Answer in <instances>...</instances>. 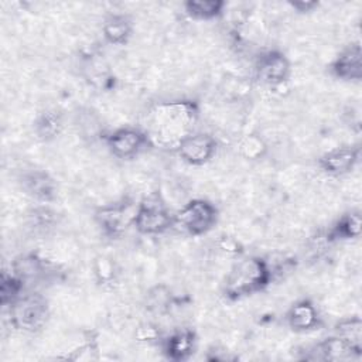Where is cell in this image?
Listing matches in <instances>:
<instances>
[{
	"instance_id": "cell-1",
	"label": "cell",
	"mask_w": 362,
	"mask_h": 362,
	"mask_svg": "<svg viewBox=\"0 0 362 362\" xmlns=\"http://www.w3.org/2000/svg\"><path fill=\"white\" fill-rule=\"evenodd\" d=\"M198 116L199 109L194 100L161 102L148 110L143 130L151 147L175 148L184 137L194 133Z\"/></svg>"
},
{
	"instance_id": "cell-2",
	"label": "cell",
	"mask_w": 362,
	"mask_h": 362,
	"mask_svg": "<svg viewBox=\"0 0 362 362\" xmlns=\"http://www.w3.org/2000/svg\"><path fill=\"white\" fill-rule=\"evenodd\" d=\"M273 280L269 262L259 256H249L238 260L222 284L223 296L230 301H238L264 290Z\"/></svg>"
},
{
	"instance_id": "cell-3",
	"label": "cell",
	"mask_w": 362,
	"mask_h": 362,
	"mask_svg": "<svg viewBox=\"0 0 362 362\" xmlns=\"http://www.w3.org/2000/svg\"><path fill=\"white\" fill-rule=\"evenodd\" d=\"M10 325L24 334L41 331L49 318V303L38 291H24L11 305L7 307Z\"/></svg>"
},
{
	"instance_id": "cell-4",
	"label": "cell",
	"mask_w": 362,
	"mask_h": 362,
	"mask_svg": "<svg viewBox=\"0 0 362 362\" xmlns=\"http://www.w3.org/2000/svg\"><path fill=\"white\" fill-rule=\"evenodd\" d=\"M133 228L147 236L161 235L174 228V214L158 191L150 192L136 205Z\"/></svg>"
},
{
	"instance_id": "cell-5",
	"label": "cell",
	"mask_w": 362,
	"mask_h": 362,
	"mask_svg": "<svg viewBox=\"0 0 362 362\" xmlns=\"http://www.w3.org/2000/svg\"><path fill=\"white\" fill-rule=\"evenodd\" d=\"M218 209L208 199L194 198L174 214V226L189 236H202L218 222Z\"/></svg>"
},
{
	"instance_id": "cell-6",
	"label": "cell",
	"mask_w": 362,
	"mask_h": 362,
	"mask_svg": "<svg viewBox=\"0 0 362 362\" xmlns=\"http://www.w3.org/2000/svg\"><path fill=\"white\" fill-rule=\"evenodd\" d=\"M136 208L129 199H120L100 205L93 212V221L102 235L109 239L120 238L129 226H133Z\"/></svg>"
},
{
	"instance_id": "cell-7",
	"label": "cell",
	"mask_w": 362,
	"mask_h": 362,
	"mask_svg": "<svg viewBox=\"0 0 362 362\" xmlns=\"http://www.w3.org/2000/svg\"><path fill=\"white\" fill-rule=\"evenodd\" d=\"M10 270L24 281L27 287L58 280L59 267L35 252L18 255L10 264Z\"/></svg>"
},
{
	"instance_id": "cell-8",
	"label": "cell",
	"mask_w": 362,
	"mask_h": 362,
	"mask_svg": "<svg viewBox=\"0 0 362 362\" xmlns=\"http://www.w3.org/2000/svg\"><path fill=\"white\" fill-rule=\"evenodd\" d=\"M103 139L110 154L120 160L134 158L141 151L151 147L144 130L132 126L119 127L107 133Z\"/></svg>"
},
{
	"instance_id": "cell-9",
	"label": "cell",
	"mask_w": 362,
	"mask_h": 362,
	"mask_svg": "<svg viewBox=\"0 0 362 362\" xmlns=\"http://www.w3.org/2000/svg\"><path fill=\"white\" fill-rule=\"evenodd\" d=\"M291 75V62L279 49L262 52L255 64V78L264 86L277 88L288 81Z\"/></svg>"
},
{
	"instance_id": "cell-10",
	"label": "cell",
	"mask_w": 362,
	"mask_h": 362,
	"mask_svg": "<svg viewBox=\"0 0 362 362\" xmlns=\"http://www.w3.org/2000/svg\"><path fill=\"white\" fill-rule=\"evenodd\" d=\"M218 148V143L214 136L204 132H194L184 137L175 151L178 157L189 165H204L209 163Z\"/></svg>"
},
{
	"instance_id": "cell-11",
	"label": "cell",
	"mask_w": 362,
	"mask_h": 362,
	"mask_svg": "<svg viewBox=\"0 0 362 362\" xmlns=\"http://www.w3.org/2000/svg\"><path fill=\"white\" fill-rule=\"evenodd\" d=\"M20 188L25 195L40 204H51L57 198L58 185L54 177L42 168H30L18 177Z\"/></svg>"
},
{
	"instance_id": "cell-12",
	"label": "cell",
	"mask_w": 362,
	"mask_h": 362,
	"mask_svg": "<svg viewBox=\"0 0 362 362\" xmlns=\"http://www.w3.org/2000/svg\"><path fill=\"white\" fill-rule=\"evenodd\" d=\"M361 148L358 146H339L325 151L318 158V167L331 177L349 174L358 164Z\"/></svg>"
},
{
	"instance_id": "cell-13",
	"label": "cell",
	"mask_w": 362,
	"mask_h": 362,
	"mask_svg": "<svg viewBox=\"0 0 362 362\" xmlns=\"http://www.w3.org/2000/svg\"><path fill=\"white\" fill-rule=\"evenodd\" d=\"M329 72L345 82H359L362 79V48L359 42L346 45L329 64Z\"/></svg>"
},
{
	"instance_id": "cell-14",
	"label": "cell",
	"mask_w": 362,
	"mask_h": 362,
	"mask_svg": "<svg viewBox=\"0 0 362 362\" xmlns=\"http://www.w3.org/2000/svg\"><path fill=\"white\" fill-rule=\"evenodd\" d=\"M286 322L294 332H310L318 329L321 325V317L313 301L303 298L296 301L286 314Z\"/></svg>"
},
{
	"instance_id": "cell-15",
	"label": "cell",
	"mask_w": 362,
	"mask_h": 362,
	"mask_svg": "<svg viewBox=\"0 0 362 362\" xmlns=\"http://www.w3.org/2000/svg\"><path fill=\"white\" fill-rule=\"evenodd\" d=\"M305 355V359L310 361H348L352 358H359L355 351L338 335H332L329 338H324L322 341L317 342Z\"/></svg>"
},
{
	"instance_id": "cell-16",
	"label": "cell",
	"mask_w": 362,
	"mask_h": 362,
	"mask_svg": "<svg viewBox=\"0 0 362 362\" xmlns=\"http://www.w3.org/2000/svg\"><path fill=\"white\" fill-rule=\"evenodd\" d=\"M197 346V334L189 329L174 331L163 342V354L167 359L174 362H184L191 358Z\"/></svg>"
},
{
	"instance_id": "cell-17",
	"label": "cell",
	"mask_w": 362,
	"mask_h": 362,
	"mask_svg": "<svg viewBox=\"0 0 362 362\" xmlns=\"http://www.w3.org/2000/svg\"><path fill=\"white\" fill-rule=\"evenodd\" d=\"M133 20L127 14H110L102 24V37L110 45H124L133 35Z\"/></svg>"
},
{
	"instance_id": "cell-18",
	"label": "cell",
	"mask_w": 362,
	"mask_h": 362,
	"mask_svg": "<svg viewBox=\"0 0 362 362\" xmlns=\"http://www.w3.org/2000/svg\"><path fill=\"white\" fill-rule=\"evenodd\" d=\"M34 134L41 141L55 140L64 130V116L57 109H45L34 119Z\"/></svg>"
},
{
	"instance_id": "cell-19",
	"label": "cell",
	"mask_w": 362,
	"mask_h": 362,
	"mask_svg": "<svg viewBox=\"0 0 362 362\" xmlns=\"http://www.w3.org/2000/svg\"><path fill=\"white\" fill-rule=\"evenodd\" d=\"M362 232V218L359 211H349L341 215L327 232L328 242L349 240L361 236Z\"/></svg>"
},
{
	"instance_id": "cell-20",
	"label": "cell",
	"mask_w": 362,
	"mask_h": 362,
	"mask_svg": "<svg viewBox=\"0 0 362 362\" xmlns=\"http://www.w3.org/2000/svg\"><path fill=\"white\" fill-rule=\"evenodd\" d=\"M178 304L177 297L165 284H156L144 296V305L148 313L156 315H165L174 305Z\"/></svg>"
},
{
	"instance_id": "cell-21",
	"label": "cell",
	"mask_w": 362,
	"mask_h": 362,
	"mask_svg": "<svg viewBox=\"0 0 362 362\" xmlns=\"http://www.w3.org/2000/svg\"><path fill=\"white\" fill-rule=\"evenodd\" d=\"M182 7L189 18L209 21L223 14L226 3L223 0H187Z\"/></svg>"
},
{
	"instance_id": "cell-22",
	"label": "cell",
	"mask_w": 362,
	"mask_h": 362,
	"mask_svg": "<svg viewBox=\"0 0 362 362\" xmlns=\"http://www.w3.org/2000/svg\"><path fill=\"white\" fill-rule=\"evenodd\" d=\"M335 335L342 338L358 356L362 354V320L358 315L341 318L334 327Z\"/></svg>"
},
{
	"instance_id": "cell-23",
	"label": "cell",
	"mask_w": 362,
	"mask_h": 362,
	"mask_svg": "<svg viewBox=\"0 0 362 362\" xmlns=\"http://www.w3.org/2000/svg\"><path fill=\"white\" fill-rule=\"evenodd\" d=\"M27 218L28 226L35 233H48L58 225L59 214L48 204H40L28 211Z\"/></svg>"
},
{
	"instance_id": "cell-24",
	"label": "cell",
	"mask_w": 362,
	"mask_h": 362,
	"mask_svg": "<svg viewBox=\"0 0 362 362\" xmlns=\"http://www.w3.org/2000/svg\"><path fill=\"white\" fill-rule=\"evenodd\" d=\"M24 291L27 286L21 279H18L11 270H3L0 277V304L3 308L11 305Z\"/></svg>"
},
{
	"instance_id": "cell-25",
	"label": "cell",
	"mask_w": 362,
	"mask_h": 362,
	"mask_svg": "<svg viewBox=\"0 0 362 362\" xmlns=\"http://www.w3.org/2000/svg\"><path fill=\"white\" fill-rule=\"evenodd\" d=\"M76 126H78V133L83 139H99L103 132H102V124L96 113H93L90 109L81 110L76 113Z\"/></svg>"
},
{
	"instance_id": "cell-26",
	"label": "cell",
	"mask_w": 362,
	"mask_h": 362,
	"mask_svg": "<svg viewBox=\"0 0 362 362\" xmlns=\"http://www.w3.org/2000/svg\"><path fill=\"white\" fill-rule=\"evenodd\" d=\"M238 151L246 160H259L266 154L267 144L259 134L250 133L240 139L238 144Z\"/></svg>"
},
{
	"instance_id": "cell-27",
	"label": "cell",
	"mask_w": 362,
	"mask_h": 362,
	"mask_svg": "<svg viewBox=\"0 0 362 362\" xmlns=\"http://www.w3.org/2000/svg\"><path fill=\"white\" fill-rule=\"evenodd\" d=\"M93 274L99 284L110 286L117 279V266L109 256H98L93 260Z\"/></svg>"
},
{
	"instance_id": "cell-28",
	"label": "cell",
	"mask_w": 362,
	"mask_h": 362,
	"mask_svg": "<svg viewBox=\"0 0 362 362\" xmlns=\"http://www.w3.org/2000/svg\"><path fill=\"white\" fill-rule=\"evenodd\" d=\"M133 335L137 342H156L160 338V329L153 322H141L137 325Z\"/></svg>"
},
{
	"instance_id": "cell-29",
	"label": "cell",
	"mask_w": 362,
	"mask_h": 362,
	"mask_svg": "<svg viewBox=\"0 0 362 362\" xmlns=\"http://www.w3.org/2000/svg\"><path fill=\"white\" fill-rule=\"evenodd\" d=\"M288 6L300 14H305V13L314 11L320 6V3L315 0H294V1L290 0Z\"/></svg>"
},
{
	"instance_id": "cell-30",
	"label": "cell",
	"mask_w": 362,
	"mask_h": 362,
	"mask_svg": "<svg viewBox=\"0 0 362 362\" xmlns=\"http://www.w3.org/2000/svg\"><path fill=\"white\" fill-rule=\"evenodd\" d=\"M219 247L230 255H240L243 252L240 243L230 236H222V239L219 242Z\"/></svg>"
}]
</instances>
